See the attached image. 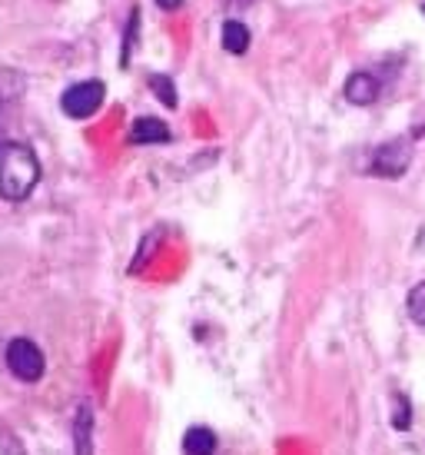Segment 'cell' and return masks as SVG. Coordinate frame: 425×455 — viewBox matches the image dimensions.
Masks as SVG:
<instances>
[{
	"label": "cell",
	"mask_w": 425,
	"mask_h": 455,
	"mask_svg": "<svg viewBox=\"0 0 425 455\" xmlns=\"http://www.w3.org/2000/svg\"><path fill=\"white\" fill-rule=\"evenodd\" d=\"M40 160L27 143L7 140L0 143V196L7 203H20L37 190Z\"/></svg>",
	"instance_id": "1"
},
{
	"label": "cell",
	"mask_w": 425,
	"mask_h": 455,
	"mask_svg": "<svg viewBox=\"0 0 425 455\" xmlns=\"http://www.w3.org/2000/svg\"><path fill=\"white\" fill-rule=\"evenodd\" d=\"M4 359H7V369L20 382H37L47 372V359L40 353V346L34 339H27V336H17V339L7 342Z\"/></svg>",
	"instance_id": "2"
},
{
	"label": "cell",
	"mask_w": 425,
	"mask_h": 455,
	"mask_svg": "<svg viewBox=\"0 0 425 455\" xmlns=\"http://www.w3.org/2000/svg\"><path fill=\"white\" fill-rule=\"evenodd\" d=\"M107 100V84L103 80H80V84H70L60 97V110L70 120H87L103 107Z\"/></svg>",
	"instance_id": "3"
},
{
	"label": "cell",
	"mask_w": 425,
	"mask_h": 455,
	"mask_svg": "<svg viewBox=\"0 0 425 455\" xmlns=\"http://www.w3.org/2000/svg\"><path fill=\"white\" fill-rule=\"evenodd\" d=\"M413 164V140L399 137V140H389L386 147H379L373 153V164H369V173L375 177H386V180H399L405 170Z\"/></svg>",
	"instance_id": "4"
},
{
	"label": "cell",
	"mask_w": 425,
	"mask_h": 455,
	"mask_svg": "<svg viewBox=\"0 0 425 455\" xmlns=\"http://www.w3.org/2000/svg\"><path fill=\"white\" fill-rule=\"evenodd\" d=\"M379 93H382V87H379L375 74H369V70L349 74L346 87H342V97H346L352 107H373V103L379 100Z\"/></svg>",
	"instance_id": "5"
},
{
	"label": "cell",
	"mask_w": 425,
	"mask_h": 455,
	"mask_svg": "<svg viewBox=\"0 0 425 455\" xmlns=\"http://www.w3.org/2000/svg\"><path fill=\"white\" fill-rule=\"evenodd\" d=\"M170 127L156 120V116H140L133 120V127H130V143H137V147H153V143H170Z\"/></svg>",
	"instance_id": "6"
},
{
	"label": "cell",
	"mask_w": 425,
	"mask_h": 455,
	"mask_svg": "<svg viewBox=\"0 0 425 455\" xmlns=\"http://www.w3.org/2000/svg\"><path fill=\"white\" fill-rule=\"evenodd\" d=\"M74 455H93V409L76 405L74 416Z\"/></svg>",
	"instance_id": "7"
},
{
	"label": "cell",
	"mask_w": 425,
	"mask_h": 455,
	"mask_svg": "<svg viewBox=\"0 0 425 455\" xmlns=\"http://www.w3.org/2000/svg\"><path fill=\"white\" fill-rule=\"evenodd\" d=\"M216 432L212 429H203V426H193V429L183 435V452L187 455H216Z\"/></svg>",
	"instance_id": "8"
},
{
	"label": "cell",
	"mask_w": 425,
	"mask_h": 455,
	"mask_svg": "<svg viewBox=\"0 0 425 455\" xmlns=\"http://www.w3.org/2000/svg\"><path fill=\"white\" fill-rule=\"evenodd\" d=\"M223 51L233 57H243L250 51V27L243 20H226L223 24Z\"/></svg>",
	"instance_id": "9"
},
{
	"label": "cell",
	"mask_w": 425,
	"mask_h": 455,
	"mask_svg": "<svg viewBox=\"0 0 425 455\" xmlns=\"http://www.w3.org/2000/svg\"><path fill=\"white\" fill-rule=\"evenodd\" d=\"M150 90L156 93V97H160L163 103H166V107H170V110H173V107H176V87H173V80H170V76H166V74H153L150 76Z\"/></svg>",
	"instance_id": "10"
},
{
	"label": "cell",
	"mask_w": 425,
	"mask_h": 455,
	"mask_svg": "<svg viewBox=\"0 0 425 455\" xmlns=\"http://www.w3.org/2000/svg\"><path fill=\"white\" fill-rule=\"evenodd\" d=\"M409 316H413L415 326L425 329V279L419 286H413V292H409Z\"/></svg>",
	"instance_id": "11"
},
{
	"label": "cell",
	"mask_w": 425,
	"mask_h": 455,
	"mask_svg": "<svg viewBox=\"0 0 425 455\" xmlns=\"http://www.w3.org/2000/svg\"><path fill=\"white\" fill-rule=\"evenodd\" d=\"M137 27H140V7L130 11V20H126V37H124V60L120 67H130V47L137 44Z\"/></svg>",
	"instance_id": "12"
},
{
	"label": "cell",
	"mask_w": 425,
	"mask_h": 455,
	"mask_svg": "<svg viewBox=\"0 0 425 455\" xmlns=\"http://www.w3.org/2000/svg\"><path fill=\"white\" fill-rule=\"evenodd\" d=\"M0 455H27L24 443H20L17 432H11L7 426H0Z\"/></svg>",
	"instance_id": "13"
},
{
	"label": "cell",
	"mask_w": 425,
	"mask_h": 455,
	"mask_svg": "<svg viewBox=\"0 0 425 455\" xmlns=\"http://www.w3.org/2000/svg\"><path fill=\"white\" fill-rule=\"evenodd\" d=\"M156 7H160V11H166V13H173V11H180V7H183V0H156Z\"/></svg>",
	"instance_id": "14"
},
{
	"label": "cell",
	"mask_w": 425,
	"mask_h": 455,
	"mask_svg": "<svg viewBox=\"0 0 425 455\" xmlns=\"http://www.w3.org/2000/svg\"><path fill=\"white\" fill-rule=\"evenodd\" d=\"M0 143H7V114H4V107H0Z\"/></svg>",
	"instance_id": "15"
},
{
	"label": "cell",
	"mask_w": 425,
	"mask_h": 455,
	"mask_svg": "<svg viewBox=\"0 0 425 455\" xmlns=\"http://www.w3.org/2000/svg\"><path fill=\"white\" fill-rule=\"evenodd\" d=\"M422 13H425V4H422Z\"/></svg>",
	"instance_id": "16"
}]
</instances>
